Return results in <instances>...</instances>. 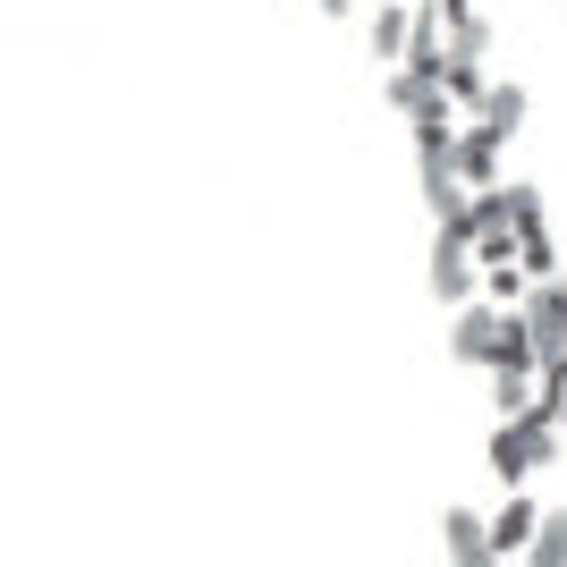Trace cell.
<instances>
[{"instance_id": "6da1fadb", "label": "cell", "mask_w": 567, "mask_h": 567, "mask_svg": "<svg viewBox=\"0 0 567 567\" xmlns=\"http://www.w3.org/2000/svg\"><path fill=\"white\" fill-rule=\"evenodd\" d=\"M559 441H567V432H559V415H550V399H543V406H525V415H499L492 450H483V466H492L499 483L517 492L534 466H550V457H559Z\"/></svg>"}, {"instance_id": "7a4b0ae2", "label": "cell", "mask_w": 567, "mask_h": 567, "mask_svg": "<svg viewBox=\"0 0 567 567\" xmlns=\"http://www.w3.org/2000/svg\"><path fill=\"white\" fill-rule=\"evenodd\" d=\"M432 297H441V306H474V297H483V255H474V237H457V229H432Z\"/></svg>"}, {"instance_id": "3957f363", "label": "cell", "mask_w": 567, "mask_h": 567, "mask_svg": "<svg viewBox=\"0 0 567 567\" xmlns=\"http://www.w3.org/2000/svg\"><path fill=\"white\" fill-rule=\"evenodd\" d=\"M508 322H517V313H508V306H492V297L457 306V313H450V355H457V364H483V373H492V364H499V348H508Z\"/></svg>"}, {"instance_id": "277c9868", "label": "cell", "mask_w": 567, "mask_h": 567, "mask_svg": "<svg viewBox=\"0 0 567 567\" xmlns=\"http://www.w3.org/2000/svg\"><path fill=\"white\" fill-rule=\"evenodd\" d=\"M441 550H450V567H499L492 517H474V508H441Z\"/></svg>"}, {"instance_id": "5b68a950", "label": "cell", "mask_w": 567, "mask_h": 567, "mask_svg": "<svg viewBox=\"0 0 567 567\" xmlns=\"http://www.w3.org/2000/svg\"><path fill=\"white\" fill-rule=\"evenodd\" d=\"M499 153H508V136H499V127H483V118H466V127H457V178H466L474 195L499 187Z\"/></svg>"}, {"instance_id": "8992f818", "label": "cell", "mask_w": 567, "mask_h": 567, "mask_svg": "<svg viewBox=\"0 0 567 567\" xmlns=\"http://www.w3.org/2000/svg\"><path fill=\"white\" fill-rule=\"evenodd\" d=\"M483 60H492V51H457V43H450V69H441V94H450L466 118L483 111V102H492V85H499V76L483 69Z\"/></svg>"}, {"instance_id": "52a82bcc", "label": "cell", "mask_w": 567, "mask_h": 567, "mask_svg": "<svg viewBox=\"0 0 567 567\" xmlns=\"http://www.w3.org/2000/svg\"><path fill=\"white\" fill-rule=\"evenodd\" d=\"M543 517H550V508H534L525 492H508V508L492 517V543H499V559H525V550H534V534H543Z\"/></svg>"}, {"instance_id": "ba28073f", "label": "cell", "mask_w": 567, "mask_h": 567, "mask_svg": "<svg viewBox=\"0 0 567 567\" xmlns=\"http://www.w3.org/2000/svg\"><path fill=\"white\" fill-rule=\"evenodd\" d=\"M525 322H534V339H543V348H550V339H567V271H559V280H534V297H525Z\"/></svg>"}, {"instance_id": "9c48e42d", "label": "cell", "mask_w": 567, "mask_h": 567, "mask_svg": "<svg viewBox=\"0 0 567 567\" xmlns=\"http://www.w3.org/2000/svg\"><path fill=\"white\" fill-rule=\"evenodd\" d=\"M406 34H415V9L406 0H373V60H406Z\"/></svg>"}, {"instance_id": "30bf717a", "label": "cell", "mask_w": 567, "mask_h": 567, "mask_svg": "<svg viewBox=\"0 0 567 567\" xmlns=\"http://www.w3.org/2000/svg\"><path fill=\"white\" fill-rule=\"evenodd\" d=\"M474 118H483V127H499V136H517V127H525V85H517V76H499L492 102H483Z\"/></svg>"}, {"instance_id": "8fae6325", "label": "cell", "mask_w": 567, "mask_h": 567, "mask_svg": "<svg viewBox=\"0 0 567 567\" xmlns=\"http://www.w3.org/2000/svg\"><path fill=\"white\" fill-rule=\"evenodd\" d=\"M525 567H567V508H550V517H543V534H534Z\"/></svg>"}, {"instance_id": "7c38bea8", "label": "cell", "mask_w": 567, "mask_h": 567, "mask_svg": "<svg viewBox=\"0 0 567 567\" xmlns=\"http://www.w3.org/2000/svg\"><path fill=\"white\" fill-rule=\"evenodd\" d=\"M432 94H441L432 76H415V69H390V111H399V118H415V111H424Z\"/></svg>"}, {"instance_id": "4fadbf2b", "label": "cell", "mask_w": 567, "mask_h": 567, "mask_svg": "<svg viewBox=\"0 0 567 567\" xmlns=\"http://www.w3.org/2000/svg\"><path fill=\"white\" fill-rule=\"evenodd\" d=\"M313 9H322V18H355V0H313Z\"/></svg>"}, {"instance_id": "5bb4252c", "label": "cell", "mask_w": 567, "mask_h": 567, "mask_svg": "<svg viewBox=\"0 0 567 567\" xmlns=\"http://www.w3.org/2000/svg\"><path fill=\"white\" fill-rule=\"evenodd\" d=\"M543 399H550V415H559V432H567V390H543Z\"/></svg>"}]
</instances>
